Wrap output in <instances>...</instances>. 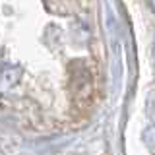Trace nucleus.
I'll use <instances>...</instances> for the list:
<instances>
[{
  "label": "nucleus",
  "mask_w": 155,
  "mask_h": 155,
  "mask_svg": "<svg viewBox=\"0 0 155 155\" xmlns=\"http://www.w3.org/2000/svg\"><path fill=\"white\" fill-rule=\"evenodd\" d=\"M153 60H155V41H153Z\"/></svg>",
  "instance_id": "2"
},
{
  "label": "nucleus",
  "mask_w": 155,
  "mask_h": 155,
  "mask_svg": "<svg viewBox=\"0 0 155 155\" xmlns=\"http://www.w3.org/2000/svg\"><path fill=\"white\" fill-rule=\"evenodd\" d=\"M143 140H145V143H149V145H155V124L143 130Z\"/></svg>",
  "instance_id": "1"
},
{
  "label": "nucleus",
  "mask_w": 155,
  "mask_h": 155,
  "mask_svg": "<svg viewBox=\"0 0 155 155\" xmlns=\"http://www.w3.org/2000/svg\"><path fill=\"white\" fill-rule=\"evenodd\" d=\"M151 8H153V10H155V2H151Z\"/></svg>",
  "instance_id": "3"
}]
</instances>
